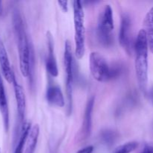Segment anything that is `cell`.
Here are the masks:
<instances>
[{
  "mask_svg": "<svg viewBox=\"0 0 153 153\" xmlns=\"http://www.w3.org/2000/svg\"><path fill=\"white\" fill-rule=\"evenodd\" d=\"M46 98L48 102L52 105L64 107L65 105L64 95L61 88L55 85H49L47 88Z\"/></svg>",
  "mask_w": 153,
  "mask_h": 153,
  "instance_id": "cell-13",
  "label": "cell"
},
{
  "mask_svg": "<svg viewBox=\"0 0 153 153\" xmlns=\"http://www.w3.org/2000/svg\"><path fill=\"white\" fill-rule=\"evenodd\" d=\"M94 103H95L94 97H91L87 102L85 114H84L83 123L80 131V137L82 140H86L91 136V131H92V115Z\"/></svg>",
  "mask_w": 153,
  "mask_h": 153,
  "instance_id": "cell-9",
  "label": "cell"
},
{
  "mask_svg": "<svg viewBox=\"0 0 153 153\" xmlns=\"http://www.w3.org/2000/svg\"><path fill=\"white\" fill-rule=\"evenodd\" d=\"M12 84H13V90H14L16 110H17V126H16V139H17V137H19L24 124L25 123L24 122V120H25V109H26V100H25V95L23 88L18 83L16 79L13 81Z\"/></svg>",
  "mask_w": 153,
  "mask_h": 153,
  "instance_id": "cell-7",
  "label": "cell"
},
{
  "mask_svg": "<svg viewBox=\"0 0 153 153\" xmlns=\"http://www.w3.org/2000/svg\"><path fill=\"white\" fill-rule=\"evenodd\" d=\"M64 67L66 72V92H67V114L70 115L73 111V88L74 81V66L72 45L69 40H66L64 46Z\"/></svg>",
  "mask_w": 153,
  "mask_h": 153,
  "instance_id": "cell-6",
  "label": "cell"
},
{
  "mask_svg": "<svg viewBox=\"0 0 153 153\" xmlns=\"http://www.w3.org/2000/svg\"><path fill=\"white\" fill-rule=\"evenodd\" d=\"M0 111L2 117L4 131L7 132L9 130V109L7 97H6L5 88H4L1 73H0Z\"/></svg>",
  "mask_w": 153,
  "mask_h": 153,
  "instance_id": "cell-12",
  "label": "cell"
},
{
  "mask_svg": "<svg viewBox=\"0 0 153 153\" xmlns=\"http://www.w3.org/2000/svg\"><path fill=\"white\" fill-rule=\"evenodd\" d=\"M138 146V143L135 141L128 142L126 143L117 146L112 153H131L135 150Z\"/></svg>",
  "mask_w": 153,
  "mask_h": 153,
  "instance_id": "cell-18",
  "label": "cell"
},
{
  "mask_svg": "<svg viewBox=\"0 0 153 153\" xmlns=\"http://www.w3.org/2000/svg\"><path fill=\"white\" fill-rule=\"evenodd\" d=\"M140 153H153V145L152 144H146L145 145L143 149Z\"/></svg>",
  "mask_w": 153,
  "mask_h": 153,
  "instance_id": "cell-20",
  "label": "cell"
},
{
  "mask_svg": "<svg viewBox=\"0 0 153 153\" xmlns=\"http://www.w3.org/2000/svg\"><path fill=\"white\" fill-rule=\"evenodd\" d=\"M114 16L113 10L109 4H107L100 13L97 26V35L99 40L102 45L109 46L114 42Z\"/></svg>",
  "mask_w": 153,
  "mask_h": 153,
  "instance_id": "cell-5",
  "label": "cell"
},
{
  "mask_svg": "<svg viewBox=\"0 0 153 153\" xmlns=\"http://www.w3.org/2000/svg\"><path fill=\"white\" fill-rule=\"evenodd\" d=\"M93 152H94V146H88L79 150L76 153H93Z\"/></svg>",
  "mask_w": 153,
  "mask_h": 153,
  "instance_id": "cell-21",
  "label": "cell"
},
{
  "mask_svg": "<svg viewBox=\"0 0 153 153\" xmlns=\"http://www.w3.org/2000/svg\"><path fill=\"white\" fill-rule=\"evenodd\" d=\"M148 97H149V100H151V102L153 103V88L149 91V92H148Z\"/></svg>",
  "mask_w": 153,
  "mask_h": 153,
  "instance_id": "cell-22",
  "label": "cell"
},
{
  "mask_svg": "<svg viewBox=\"0 0 153 153\" xmlns=\"http://www.w3.org/2000/svg\"><path fill=\"white\" fill-rule=\"evenodd\" d=\"M118 134L116 131L111 129H105L100 133V139L106 146H111L117 139Z\"/></svg>",
  "mask_w": 153,
  "mask_h": 153,
  "instance_id": "cell-17",
  "label": "cell"
},
{
  "mask_svg": "<svg viewBox=\"0 0 153 153\" xmlns=\"http://www.w3.org/2000/svg\"><path fill=\"white\" fill-rule=\"evenodd\" d=\"M73 21H74L75 55L81 59L85 53V13L82 1H73Z\"/></svg>",
  "mask_w": 153,
  "mask_h": 153,
  "instance_id": "cell-4",
  "label": "cell"
},
{
  "mask_svg": "<svg viewBox=\"0 0 153 153\" xmlns=\"http://www.w3.org/2000/svg\"><path fill=\"white\" fill-rule=\"evenodd\" d=\"M90 70L94 79L99 82H106L117 78L122 72L120 67H111L98 52H93L90 55Z\"/></svg>",
  "mask_w": 153,
  "mask_h": 153,
  "instance_id": "cell-3",
  "label": "cell"
},
{
  "mask_svg": "<svg viewBox=\"0 0 153 153\" xmlns=\"http://www.w3.org/2000/svg\"><path fill=\"white\" fill-rule=\"evenodd\" d=\"M39 134H40V127L37 124L33 126L31 128L28 139H27L26 144L25 147L24 153H34L37 146V140H38Z\"/></svg>",
  "mask_w": 153,
  "mask_h": 153,
  "instance_id": "cell-16",
  "label": "cell"
},
{
  "mask_svg": "<svg viewBox=\"0 0 153 153\" xmlns=\"http://www.w3.org/2000/svg\"><path fill=\"white\" fill-rule=\"evenodd\" d=\"M12 23L17 44L20 72L24 77L28 78L31 88H32L34 79V49L28 38L25 22L19 9L15 8L13 10Z\"/></svg>",
  "mask_w": 153,
  "mask_h": 153,
  "instance_id": "cell-1",
  "label": "cell"
},
{
  "mask_svg": "<svg viewBox=\"0 0 153 153\" xmlns=\"http://www.w3.org/2000/svg\"><path fill=\"white\" fill-rule=\"evenodd\" d=\"M60 7L62 9L64 12H67L68 10V1H58Z\"/></svg>",
  "mask_w": 153,
  "mask_h": 153,
  "instance_id": "cell-19",
  "label": "cell"
},
{
  "mask_svg": "<svg viewBox=\"0 0 153 153\" xmlns=\"http://www.w3.org/2000/svg\"><path fill=\"white\" fill-rule=\"evenodd\" d=\"M46 38L48 46V56L46 60V71L52 77H57L58 75V69L54 51V40L49 31L46 33Z\"/></svg>",
  "mask_w": 153,
  "mask_h": 153,
  "instance_id": "cell-10",
  "label": "cell"
},
{
  "mask_svg": "<svg viewBox=\"0 0 153 153\" xmlns=\"http://www.w3.org/2000/svg\"><path fill=\"white\" fill-rule=\"evenodd\" d=\"M31 123H25L22 127L21 132L19 134V137L17 138V142L15 146L13 153H23V150L25 147L27 139H28V134H29L30 131H31Z\"/></svg>",
  "mask_w": 153,
  "mask_h": 153,
  "instance_id": "cell-15",
  "label": "cell"
},
{
  "mask_svg": "<svg viewBox=\"0 0 153 153\" xmlns=\"http://www.w3.org/2000/svg\"><path fill=\"white\" fill-rule=\"evenodd\" d=\"M0 67L4 79L9 83H12L16 77L11 68L7 50L1 37H0Z\"/></svg>",
  "mask_w": 153,
  "mask_h": 153,
  "instance_id": "cell-11",
  "label": "cell"
},
{
  "mask_svg": "<svg viewBox=\"0 0 153 153\" xmlns=\"http://www.w3.org/2000/svg\"><path fill=\"white\" fill-rule=\"evenodd\" d=\"M131 22L130 16L126 13H124L121 18V24L119 32V42L124 50L130 55L134 49L131 36Z\"/></svg>",
  "mask_w": 153,
  "mask_h": 153,
  "instance_id": "cell-8",
  "label": "cell"
},
{
  "mask_svg": "<svg viewBox=\"0 0 153 153\" xmlns=\"http://www.w3.org/2000/svg\"><path fill=\"white\" fill-rule=\"evenodd\" d=\"M143 30L146 32L149 49L153 53V6L146 14L143 20Z\"/></svg>",
  "mask_w": 153,
  "mask_h": 153,
  "instance_id": "cell-14",
  "label": "cell"
},
{
  "mask_svg": "<svg viewBox=\"0 0 153 153\" xmlns=\"http://www.w3.org/2000/svg\"><path fill=\"white\" fill-rule=\"evenodd\" d=\"M135 52V67L136 77L140 91L143 93L147 92L148 84V45L147 38L145 31L140 29L137 36L134 45Z\"/></svg>",
  "mask_w": 153,
  "mask_h": 153,
  "instance_id": "cell-2",
  "label": "cell"
}]
</instances>
